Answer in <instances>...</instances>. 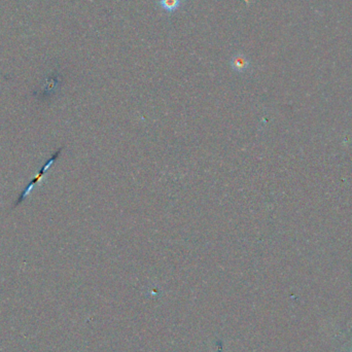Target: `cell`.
Listing matches in <instances>:
<instances>
[{
    "mask_svg": "<svg viewBox=\"0 0 352 352\" xmlns=\"http://www.w3.org/2000/svg\"><path fill=\"white\" fill-rule=\"evenodd\" d=\"M63 150H64V147H61L60 149H58V150L51 156L50 159H48V160L44 163V165L40 168L39 173L35 175V177L27 185V187L22 191V193L20 194L19 198L17 199V201H16L15 204L13 205V209H15L16 207H18V206H20L24 201L26 200V198L30 195V193H32V191L35 189V187L38 186V184L43 178V176H44V174L46 173L47 170L50 169V168L53 166V164L59 159V156H60V155H61V153H62Z\"/></svg>",
    "mask_w": 352,
    "mask_h": 352,
    "instance_id": "6da1fadb",
    "label": "cell"
},
{
    "mask_svg": "<svg viewBox=\"0 0 352 352\" xmlns=\"http://www.w3.org/2000/svg\"><path fill=\"white\" fill-rule=\"evenodd\" d=\"M231 66L237 72H244L249 67L248 59L243 54H236L231 59Z\"/></svg>",
    "mask_w": 352,
    "mask_h": 352,
    "instance_id": "7a4b0ae2",
    "label": "cell"
},
{
    "mask_svg": "<svg viewBox=\"0 0 352 352\" xmlns=\"http://www.w3.org/2000/svg\"><path fill=\"white\" fill-rule=\"evenodd\" d=\"M157 4L166 13L172 14L183 5V0H157Z\"/></svg>",
    "mask_w": 352,
    "mask_h": 352,
    "instance_id": "3957f363",
    "label": "cell"
}]
</instances>
